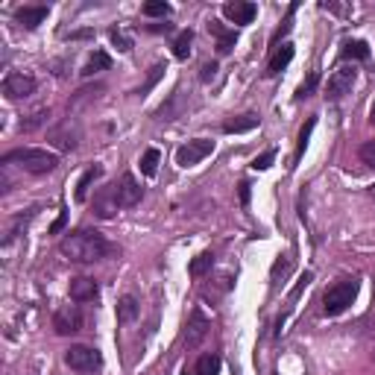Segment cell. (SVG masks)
<instances>
[{
  "instance_id": "13",
  "label": "cell",
  "mask_w": 375,
  "mask_h": 375,
  "mask_svg": "<svg viewBox=\"0 0 375 375\" xmlns=\"http://www.w3.org/2000/svg\"><path fill=\"white\" fill-rule=\"evenodd\" d=\"M208 32L217 38V53L220 56H229L231 50H235V44H238V30H229L226 24H220L217 18L208 21Z\"/></svg>"
},
{
  "instance_id": "10",
  "label": "cell",
  "mask_w": 375,
  "mask_h": 375,
  "mask_svg": "<svg viewBox=\"0 0 375 375\" xmlns=\"http://www.w3.org/2000/svg\"><path fill=\"white\" fill-rule=\"evenodd\" d=\"M115 188H117V203H120V208H135L141 200H144V188H141V182H138L132 173L120 176V179L115 182Z\"/></svg>"
},
{
  "instance_id": "40",
  "label": "cell",
  "mask_w": 375,
  "mask_h": 375,
  "mask_svg": "<svg viewBox=\"0 0 375 375\" xmlns=\"http://www.w3.org/2000/svg\"><path fill=\"white\" fill-rule=\"evenodd\" d=\"M358 156H361V161L367 164V168H372V170H375V141H367V144H361Z\"/></svg>"
},
{
  "instance_id": "9",
  "label": "cell",
  "mask_w": 375,
  "mask_h": 375,
  "mask_svg": "<svg viewBox=\"0 0 375 375\" xmlns=\"http://www.w3.org/2000/svg\"><path fill=\"white\" fill-rule=\"evenodd\" d=\"M208 328H212V319L205 317L203 308H194L191 317H188V326H185V346L188 349L200 346L203 340L208 337Z\"/></svg>"
},
{
  "instance_id": "20",
  "label": "cell",
  "mask_w": 375,
  "mask_h": 375,
  "mask_svg": "<svg viewBox=\"0 0 375 375\" xmlns=\"http://www.w3.org/2000/svg\"><path fill=\"white\" fill-rule=\"evenodd\" d=\"M293 53H296V50H293V44L284 41V44H282V50H275V53H273V59H270V65H267V76H279V73L293 62Z\"/></svg>"
},
{
  "instance_id": "21",
  "label": "cell",
  "mask_w": 375,
  "mask_h": 375,
  "mask_svg": "<svg viewBox=\"0 0 375 375\" xmlns=\"http://www.w3.org/2000/svg\"><path fill=\"white\" fill-rule=\"evenodd\" d=\"M112 68V56H109L106 50H94L91 56H88V62H85V68L80 71L82 76H94V73H103V71H109Z\"/></svg>"
},
{
  "instance_id": "12",
  "label": "cell",
  "mask_w": 375,
  "mask_h": 375,
  "mask_svg": "<svg viewBox=\"0 0 375 375\" xmlns=\"http://www.w3.org/2000/svg\"><path fill=\"white\" fill-rule=\"evenodd\" d=\"M223 15L231 21V24H252L258 15V6L249 3V0H229V3H223Z\"/></svg>"
},
{
  "instance_id": "45",
  "label": "cell",
  "mask_w": 375,
  "mask_h": 375,
  "mask_svg": "<svg viewBox=\"0 0 375 375\" xmlns=\"http://www.w3.org/2000/svg\"><path fill=\"white\" fill-rule=\"evenodd\" d=\"M150 30H152V32H170V30H173V24H152Z\"/></svg>"
},
{
  "instance_id": "42",
  "label": "cell",
  "mask_w": 375,
  "mask_h": 375,
  "mask_svg": "<svg viewBox=\"0 0 375 375\" xmlns=\"http://www.w3.org/2000/svg\"><path fill=\"white\" fill-rule=\"evenodd\" d=\"M217 62H205L203 65V68H200V82H212L214 80V76H217Z\"/></svg>"
},
{
  "instance_id": "36",
  "label": "cell",
  "mask_w": 375,
  "mask_h": 375,
  "mask_svg": "<svg viewBox=\"0 0 375 375\" xmlns=\"http://www.w3.org/2000/svg\"><path fill=\"white\" fill-rule=\"evenodd\" d=\"M109 38H112V44H115L120 53H129V50H132V38H129L120 27H112V30H109Z\"/></svg>"
},
{
  "instance_id": "38",
  "label": "cell",
  "mask_w": 375,
  "mask_h": 375,
  "mask_svg": "<svg viewBox=\"0 0 375 375\" xmlns=\"http://www.w3.org/2000/svg\"><path fill=\"white\" fill-rule=\"evenodd\" d=\"M319 9H323V12H334V15H352V6L337 3V0H319Z\"/></svg>"
},
{
  "instance_id": "29",
  "label": "cell",
  "mask_w": 375,
  "mask_h": 375,
  "mask_svg": "<svg viewBox=\"0 0 375 375\" xmlns=\"http://www.w3.org/2000/svg\"><path fill=\"white\" fill-rule=\"evenodd\" d=\"M182 97H185L182 91H173V94H170V100L164 103V106H159V109H156V120H176V115L182 112V109H179Z\"/></svg>"
},
{
  "instance_id": "1",
  "label": "cell",
  "mask_w": 375,
  "mask_h": 375,
  "mask_svg": "<svg viewBox=\"0 0 375 375\" xmlns=\"http://www.w3.org/2000/svg\"><path fill=\"white\" fill-rule=\"evenodd\" d=\"M59 252L68 261L73 264H97V261H103V258H112L117 255V247L112 244V240H106V235H100L97 229H73L68 231V235L62 238V244H59Z\"/></svg>"
},
{
  "instance_id": "2",
  "label": "cell",
  "mask_w": 375,
  "mask_h": 375,
  "mask_svg": "<svg viewBox=\"0 0 375 375\" xmlns=\"http://www.w3.org/2000/svg\"><path fill=\"white\" fill-rule=\"evenodd\" d=\"M3 164H18L21 170H27L32 176H44V173H53L59 168V156L50 150H41V147H18V150H9L3 152Z\"/></svg>"
},
{
  "instance_id": "24",
  "label": "cell",
  "mask_w": 375,
  "mask_h": 375,
  "mask_svg": "<svg viewBox=\"0 0 375 375\" xmlns=\"http://www.w3.org/2000/svg\"><path fill=\"white\" fill-rule=\"evenodd\" d=\"M212 267H214V252H200L191 264H188V273H191V279H203L205 273H212Z\"/></svg>"
},
{
  "instance_id": "35",
  "label": "cell",
  "mask_w": 375,
  "mask_h": 375,
  "mask_svg": "<svg viewBox=\"0 0 375 375\" xmlns=\"http://www.w3.org/2000/svg\"><path fill=\"white\" fill-rule=\"evenodd\" d=\"M164 71H168V68H164V62H156V65H152V68H150V76H147V82H144V85H141V88H138V91H135V94H138V97H144V94L150 91V88H152V85H156V82L161 80V76H164Z\"/></svg>"
},
{
  "instance_id": "15",
  "label": "cell",
  "mask_w": 375,
  "mask_h": 375,
  "mask_svg": "<svg viewBox=\"0 0 375 375\" xmlns=\"http://www.w3.org/2000/svg\"><path fill=\"white\" fill-rule=\"evenodd\" d=\"M97 296H100V284H97V279L80 275V279L71 282V299L73 302H97Z\"/></svg>"
},
{
  "instance_id": "39",
  "label": "cell",
  "mask_w": 375,
  "mask_h": 375,
  "mask_svg": "<svg viewBox=\"0 0 375 375\" xmlns=\"http://www.w3.org/2000/svg\"><path fill=\"white\" fill-rule=\"evenodd\" d=\"M311 282H314V273H311V270H305V273L299 275V282H296V288L291 291V296H288V299H291V302H296V299H299V296H302V291H305V288H308V284H311Z\"/></svg>"
},
{
  "instance_id": "27",
  "label": "cell",
  "mask_w": 375,
  "mask_h": 375,
  "mask_svg": "<svg viewBox=\"0 0 375 375\" xmlns=\"http://www.w3.org/2000/svg\"><path fill=\"white\" fill-rule=\"evenodd\" d=\"M65 129H71V120H65L62 126H56V129L50 132L53 144L62 147V150H76V141H80V132H76V135H65Z\"/></svg>"
},
{
  "instance_id": "17",
  "label": "cell",
  "mask_w": 375,
  "mask_h": 375,
  "mask_svg": "<svg viewBox=\"0 0 375 375\" xmlns=\"http://www.w3.org/2000/svg\"><path fill=\"white\" fill-rule=\"evenodd\" d=\"M372 56V50H370V44L367 41H361V38H346L343 41V47H340V62H370Z\"/></svg>"
},
{
  "instance_id": "30",
  "label": "cell",
  "mask_w": 375,
  "mask_h": 375,
  "mask_svg": "<svg viewBox=\"0 0 375 375\" xmlns=\"http://www.w3.org/2000/svg\"><path fill=\"white\" fill-rule=\"evenodd\" d=\"M47 117H50V109H36V112H30L24 120H21V132H32V129H38L47 124Z\"/></svg>"
},
{
  "instance_id": "5",
  "label": "cell",
  "mask_w": 375,
  "mask_h": 375,
  "mask_svg": "<svg viewBox=\"0 0 375 375\" xmlns=\"http://www.w3.org/2000/svg\"><path fill=\"white\" fill-rule=\"evenodd\" d=\"M355 80H358V71H355V65H340V68L328 76V82H326V100H332V103H337V100H343V97L352 91V85H355Z\"/></svg>"
},
{
  "instance_id": "23",
  "label": "cell",
  "mask_w": 375,
  "mask_h": 375,
  "mask_svg": "<svg viewBox=\"0 0 375 375\" xmlns=\"http://www.w3.org/2000/svg\"><path fill=\"white\" fill-rule=\"evenodd\" d=\"M220 355H214V352H205V355L196 358V363L191 367V375H217L220 372Z\"/></svg>"
},
{
  "instance_id": "28",
  "label": "cell",
  "mask_w": 375,
  "mask_h": 375,
  "mask_svg": "<svg viewBox=\"0 0 375 375\" xmlns=\"http://www.w3.org/2000/svg\"><path fill=\"white\" fill-rule=\"evenodd\" d=\"M317 126V115H311L305 120V126L299 129V141H296V156H293V164H299L302 156H305V147H308V141H311V132Z\"/></svg>"
},
{
  "instance_id": "31",
  "label": "cell",
  "mask_w": 375,
  "mask_h": 375,
  "mask_svg": "<svg viewBox=\"0 0 375 375\" xmlns=\"http://www.w3.org/2000/svg\"><path fill=\"white\" fill-rule=\"evenodd\" d=\"M291 270H293V258H291V255H279V258H275L273 267H270V279H273V284L279 282V279H288Z\"/></svg>"
},
{
  "instance_id": "18",
  "label": "cell",
  "mask_w": 375,
  "mask_h": 375,
  "mask_svg": "<svg viewBox=\"0 0 375 375\" xmlns=\"http://www.w3.org/2000/svg\"><path fill=\"white\" fill-rule=\"evenodd\" d=\"M103 176V164H91V168H85V173L80 176V182H76V194H73V200L76 203H85L88 200V194H91V188H94V182Z\"/></svg>"
},
{
  "instance_id": "4",
  "label": "cell",
  "mask_w": 375,
  "mask_h": 375,
  "mask_svg": "<svg viewBox=\"0 0 375 375\" xmlns=\"http://www.w3.org/2000/svg\"><path fill=\"white\" fill-rule=\"evenodd\" d=\"M65 363L73 370V372H97L103 367V355L97 352L94 346H71V349H65Z\"/></svg>"
},
{
  "instance_id": "6",
  "label": "cell",
  "mask_w": 375,
  "mask_h": 375,
  "mask_svg": "<svg viewBox=\"0 0 375 375\" xmlns=\"http://www.w3.org/2000/svg\"><path fill=\"white\" fill-rule=\"evenodd\" d=\"M212 152H214L212 138H194L176 150V164H179V168H194V164H200L203 159L212 156Z\"/></svg>"
},
{
  "instance_id": "26",
  "label": "cell",
  "mask_w": 375,
  "mask_h": 375,
  "mask_svg": "<svg viewBox=\"0 0 375 375\" xmlns=\"http://www.w3.org/2000/svg\"><path fill=\"white\" fill-rule=\"evenodd\" d=\"M159 161H161V150L159 147H147L144 156H141V173L152 179V176L159 173Z\"/></svg>"
},
{
  "instance_id": "46",
  "label": "cell",
  "mask_w": 375,
  "mask_h": 375,
  "mask_svg": "<svg viewBox=\"0 0 375 375\" xmlns=\"http://www.w3.org/2000/svg\"><path fill=\"white\" fill-rule=\"evenodd\" d=\"M370 124L375 126V103H372V109H370Z\"/></svg>"
},
{
  "instance_id": "25",
  "label": "cell",
  "mask_w": 375,
  "mask_h": 375,
  "mask_svg": "<svg viewBox=\"0 0 375 375\" xmlns=\"http://www.w3.org/2000/svg\"><path fill=\"white\" fill-rule=\"evenodd\" d=\"M191 44H194V30L188 27V30H179V36L173 38V56L185 62L188 56H191Z\"/></svg>"
},
{
  "instance_id": "16",
  "label": "cell",
  "mask_w": 375,
  "mask_h": 375,
  "mask_svg": "<svg viewBox=\"0 0 375 375\" xmlns=\"http://www.w3.org/2000/svg\"><path fill=\"white\" fill-rule=\"evenodd\" d=\"M261 124V117L255 112H244V115H231L223 120V132L226 135H244V132H252Z\"/></svg>"
},
{
  "instance_id": "11",
  "label": "cell",
  "mask_w": 375,
  "mask_h": 375,
  "mask_svg": "<svg viewBox=\"0 0 375 375\" xmlns=\"http://www.w3.org/2000/svg\"><path fill=\"white\" fill-rule=\"evenodd\" d=\"M117 212H120L117 188H115V182H112V185H106L103 191L94 196V217H100V220H112Z\"/></svg>"
},
{
  "instance_id": "34",
  "label": "cell",
  "mask_w": 375,
  "mask_h": 375,
  "mask_svg": "<svg viewBox=\"0 0 375 375\" xmlns=\"http://www.w3.org/2000/svg\"><path fill=\"white\" fill-rule=\"evenodd\" d=\"M317 85H319V71H311L308 73V80L296 88V100H308V97L317 91Z\"/></svg>"
},
{
  "instance_id": "41",
  "label": "cell",
  "mask_w": 375,
  "mask_h": 375,
  "mask_svg": "<svg viewBox=\"0 0 375 375\" xmlns=\"http://www.w3.org/2000/svg\"><path fill=\"white\" fill-rule=\"evenodd\" d=\"M238 200H240V208H249V200H252V185L244 179L238 185Z\"/></svg>"
},
{
  "instance_id": "22",
  "label": "cell",
  "mask_w": 375,
  "mask_h": 375,
  "mask_svg": "<svg viewBox=\"0 0 375 375\" xmlns=\"http://www.w3.org/2000/svg\"><path fill=\"white\" fill-rule=\"evenodd\" d=\"M138 314H141V305H138L135 296H129V293L120 296V302H117V323L120 326H129Z\"/></svg>"
},
{
  "instance_id": "32",
  "label": "cell",
  "mask_w": 375,
  "mask_h": 375,
  "mask_svg": "<svg viewBox=\"0 0 375 375\" xmlns=\"http://www.w3.org/2000/svg\"><path fill=\"white\" fill-rule=\"evenodd\" d=\"M170 12H173V6L164 3V0H150V3L141 6V15H147V18H168Z\"/></svg>"
},
{
  "instance_id": "19",
  "label": "cell",
  "mask_w": 375,
  "mask_h": 375,
  "mask_svg": "<svg viewBox=\"0 0 375 375\" xmlns=\"http://www.w3.org/2000/svg\"><path fill=\"white\" fill-rule=\"evenodd\" d=\"M38 208L41 205H30L27 208V212L24 214H15V220H12V223H9V229H6V238H3V247H9V244H12V240L21 235V231H24L27 226H30V220L32 217H36L38 214Z\"/></svg>"
},
{
  "instance_id": "37",
  "label": "cell",
  "mask_w": 375,
  "mask_h": 375,
  "mask_svg": "<svg viewBox=\"0 0 375 375\" xmlns=\"http://www.w3.org/2000/svg\"><path fill=\"white\" fill-rule=\"evenodd\" d=\"M273 161H275V147L264 150L261 156H255V159H252L249 168H252V170H270V168H273Z\"/></svg>"
},
{
  "instance_id": "14",
  "label": "cell",
  "mask_w": 375,
  "mask_h": 375,
  "mask_svg": "<svg viewBox=\"0 0 375 375\" xmlns=\"http://www.w3.org/2000/svg\"><path fill=\"white\" fill-rule=\"evenodd\" d=\"M50 15V6H44V3H36V6H21L15 9V21L24 30H38L44 21H47Z\"/></svg>"
},
{
  "instance_id": "33",
  "label": "cell",
  "mask_w": 375,
  "mask_h": 375,
  "mask_svg": "<svg viewBox=\"0 0 375 375\" xmlns=\"http://www.w3.org/2000/svg\"><path fill=\"white\" fill-rule=\"evenodd\" d=\"M296 9H299V3H296V0H293V3L288 6V15H284V21H282V27H279V32H275V36H273V47H279V41L284 38V36H288V32H291V27H293V15H296Z\"/></svg>"
},
{
  "instance_id": "43",
  "label": "cell",
  "mask_w": 375,
  "mask_h": 375,
  "mask_svg": "<svg viewBox=\"0 0 375 375\" xmlns=\"http://www.w3.org/2000/svg\"><path fill=\"white\" fill-rule=\"evenodd\" d=\"M65 223H68V208L62 205V208H59V217H56V223L50 226V235H59V231L65 229Z\"/></svg>"
},
{
  "instance_id": "44",
  "label": "cell",
  "mask_w": 375,
  "mask_h": 375,
  "mask_svg": "<svg viewBox=\"0 0 375 375\" xmlns=\"http://www.w3.org/2000/svg\"><path fill=\"white\" fill-rule=\"evenodd\" d=\"M68 38H71V41H85V38H94V30H76V32H71Z\"/></svg>"
},
{
  "instance_id": "8",
  "label": "cell",
  "mask_w": 375,
  "mask_h": 375,
  "mask_svg": "<svg viewBox=\"0 0 375 375\" xmlns=\"http://www.w3.org/2000/svg\"><path fill=\"white\" fill-rule=\"evenodd\" d=\"M53 328H56V334H62V337L82 332V311H80V305H62L59 311L53 314Z\"/></svg>"
},
{
  "instance_id": "7",
  "label": "cell",
  "mask_w": 375,
  "mask_h": 375,
  "mask_svg": "<svg viewBox=\"0 0 375 375\" xmlns=\"http://www.w3.org/2000/svg\"><path fill=\"white\" fill-rule=\"evenodd\" d=\"M0 88H3V97H6V100H24V97L36 94L38 82H36V76L12 71V73L3 76V85H0Z\"/></svg>"
},
{
  "instance_id": "47",
  "label": "cell",
  "mask_w": 375,
  "mask_h": 375,
  "mask_svg": "<svg viewBox=\"0 0 375 375\" xmlns=\"http://www.w3.org/2000/svg\"><path fill=\"white\" fill-rule=\"evenodd\" d=\"M367 194H370V196H372V200H375V185H370V188H367Z\"/></svg>"
},
{
  "instance_id": "3",
  "label": "cell",
  "mask_w": 375,
  "mask_h": 375,
  "mask_svg": "<svg viewBox=\"0 0 375 375\" xmlns=\"http://www.w3.org/2000/svg\"><path fill=\"white\" fill-rule=\"evenodd\" d=\"M358 291H361V282L358 279H340V282H334L332 288H326V293H323V314L326 317H340L352 302L358 299Z\"/></svg>"
}]
</instances>
